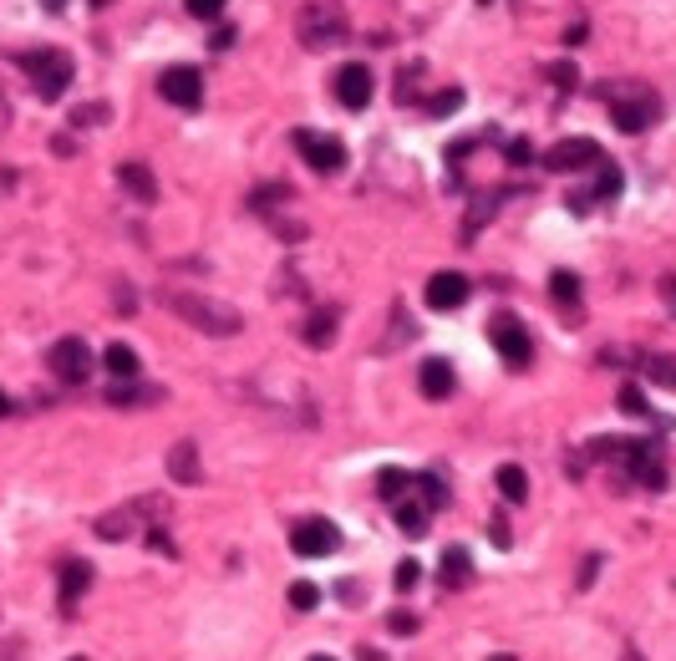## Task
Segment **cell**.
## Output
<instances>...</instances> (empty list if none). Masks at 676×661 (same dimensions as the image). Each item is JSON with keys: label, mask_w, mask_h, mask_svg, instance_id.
Listing matches in <instances>:
<instances>
[{"label": "cell", "mask_w": 676, "mask_h": 661, "mask_svg": "<svg viewBox=\"0 0 676 661\" xmlns=\"http://www.w3.org/2000/svg\"><path fill=\"white\" fill-rule=\"evenodd\" d=\"M647 377L662 387H676V356H647Z\"/></svg>", "instance_id": "29"}, {"label": "cell", "mask_w": 676, "mask_h": 661, "mask_svg": "<svg viewBox=\"0 0 676 661\" xmlns=\"http://www.w3.org/2000/svg\"><path fill=\"white\" fill-rule=\"evenodd\" d=\"M103 118H107V107H103V103L76 107V113H72V122H76V128H92V122H103Z\"/></svg>", "instance_id": "37"}, {"label": "cell", "mask_w": 676, "mask_h": 661, "mask_svg": "<svg viewBox=\"0 0 676 661\" xmlns=\"http://www.w3.org/2000/svg\"><path fill=\"white\" fill-rule=\"evenodd\" d=\"M610 107V122L620 132H651L662 122V97L647 87V82H601L595 87Z\"/></svg>", "instance_id": "2"}, {"label": "cell", "mask_w": 676, "mask_h": 661, "mask_svg": "<svg viewBox=\"0 0 676 661\" xmlns=\"http://www.w3.org/2000/svg\"><path fill=\"white\" fill-rule=\"evenodd\" d=\"M229 46H235V26H229V31H214V36H209V51H229Z\"/></svg>", "instance_id": "39"}, {"label": "cell", "mask_w": 676, "mask_h": 661, "mask_svg": "<svg viewBox=\"0 0 676 661\" xmlns=\"http://www.w3.org/2000/svg\"><path fill=\"white\" fill-rule=\"evenodd\" d=\"M620 412H626V417H651V408H647V397L636 392L631 382L620 387Z\"/></svg>", "instance_id": "32"}, {"label": "cell", "mask_w": 676, "mask_h": 661, "mask_svg": "<svg viewBox=\"0 0 676 661\" xmlns=\"http://www.w3.org/2000/svg\"><path fill=\"white\" fill-rule=\"evenodd\" d=\"M387 626H392L398 636H417V626H423V621L412 616V611H398V616H387Z\"/></svg>", "instance_id": "35"}, {"label": "cell", "mask_w": 676, "mask_h": 661, "mask_svg": "<svg viewBox=\"0 0 676 661\" xmlns=\"http://www.w3.org/2000/svg\"><path fill=\"white\" fill-rule=\"evenodd\" d=\"M5 412H11V402H5V392H0V417H5Z\"/></svg>", "instance_id": "43"}, {"label": "cell", "mask_w": 676, "mask_h": 661, "mask_svg": "<svg viewBox=\"0 0 676 661\" xmlns=\"http://www.w3.org/2000/svg\"><path fill=\"white\" fill-rule=\"evenodd\" d=\"M412 484L423 488V504H427V509H448V488H442V479L423 473V479H412Z\"/></svg>", "instance_id": "28"}, {"label": "cell", "mask_w": 676, "mask_h": 661, "mask_svg": "<svg viewBox=\"0 0 676 661\" xmlns=\"http://www.w3.org/2000/svg\"><path fill=\"white\" fill-rule=\"evenodd\" d=\"M417 387H423V397H453V387H458L453 362H442V356L423 362V371H417Z\"/></svg>", "instance_id": "17"}, {"label": "cell", "mask_w": 676, "mask_h": 661, "mask_svg": "<svg viewBox=\"0 0 676 661\" xmlns=\"http://www.w3.org/2000/svg\"><path fill=\"white\" fill-rule=\"evenodd\" d=\"M290 550L300 559H325L341 550V529L331 524V519H300V524L290 529Z\"/></svg>", "instance_id": "9"}, {"label": "cell", "mask_w": 676, "mask_h": 661, "mask_svg": "<svg viewBox=\"0 0 676 661\" xmlns=\"http://www.w3.org/2000/svg\"><path fill=\"white\" fill-rule=\"evenodd\" d=\"M189 5V15H199V21H214V15L224 11V0H183Z\"/></svg>", "instance_id": "36"}, {"label": "cell", "mask_w": 676, "mask_h": 661, "mask_svg": "<svg viewBox=\"0 0 676 661\" xmlns=\"http://www.w3.org/2000/svg\"><path fill=\"white\" fill-rule=\"evenodd\" d=\"M488 341H494V352H499L509 367H530V362H534L530 326L519 321V316H509V310H499V316L488 321Z\"/></svg>", "instance_id": "6"}, {"label": "cell", "mask_w": 676, "mask_h": 661, "mask_svg": "<svg viewBox=\"0 0 676 661\" xmlns=\"http://www.w3.org/2000/svg\"><path fill=\"white\" fill-rule=\"evenodd\" d=\"M310 661H336V657H310Z\"/></svg>", "instance_id": "44"}, {"label": "cell", "mask_w": 676, "mask_h": 661, "mask_svg": "<svg viewBox=\"0 0 676 661\" xmlns=\"http://www.w3.org/2000/svg\"><path fill=\"white\" fill-rule=\"evenodd\" d=\"M371 92H377V82H371V67L352 61V67H341V72H336V103L341 107L361 113V107L371 103Z\"/></svg>", "instance_id": "13"}, {"label": "cell", "mask_w": 676, "mask_h": 661, "mask_svg": "<svg viewBox=\"0 0 676 661\" xmlns=\"http://www.w3.org/2000/svg\"><path fill=\"white\" fill-rule=\"evenodd\" d=\"M469 575H473V555L463 550V544H448V550H442V586L463 590L469 586Z\"/></svg>", "instance_id": "21"}, {"label": "cell", "mask_w": 676, "mask_h": 661, "mask_svg": "<svg viewBox=\"0 0 676 661\" xmlns=\"http://www.w3.org/2000/svg\"><path fill=\"white\" fill-rule=\"evenodd\" d=\"M590 458H601V463H616L626 484L666 488L662 448H656L651 438H601V442H590Z\"/></svg>", "instance_id": "1"}, {"label": "cell", "mask_w": 676, "mask_h": 661, "mask_svg": "<svg viewBox=\"0 0 676 661\" xmlns=\"http://www.w3.org/2000/svg\"><path fill=\"white\" fill-rule=\"evenodd\" d=\"M118 184L133 193L138 204H153V199H158V178H153V168H147V163H138V158L118 163Z\"/></svg>", "instance_id": "16"}, {"label": "cell", "mask_w": 676, "mask_h": 661, "mask_svg": "<svg viewBox=\"0 0 676 661\" xmlns=\"http://www.w3.org/2000/svg\"><path fill=\"white\" fill-rule=\"evenodd\" d=\"M290 605H295V611H316V605H321V586L295 580V586H290Z\"/></svg>", "instance_id": "30"}, {"label": "cell", "mask_w": 676, "mask_h": 661, "mask_svg": "<svg viewBox=\"0 0 676 661\" xmlns=\"http://www.w3.org/2000/svg\"><path fill=\"white\" fill-rule=\"evenodd\" d=\"M158 504H163V499H153V504H147V499H138V504H128V509H118V515H103V519H97V534H103L107 544L128 540V534H133V524H138V519H143L147 509H158Z\"/></svg>", "instance_id": "15"}, {"label": "cell", "mask_w": 676, "mask_h": 661, "mask_svg": "<svg viewBox=\"0 0 676 661\" xmlns=\"http://www.w3.org/2000/svg\"><path fill=\"white\" fill-rule=\"evenodd\" d=\"M138 402H163V387H107V408H138Z\"/></svg>", "instance_id": "25"}, {"label": "cell", "mask_w": 676, "mask_h": 661, "mask_svg": "<svg viewBox=\"0 0 676 661\" xmlns=\"http://www.w3.org/2000/svg\"><path fill=\"white\" fill-rule=\"evenodd\" d=\"M15 67L36 82V92H41L46 103H57V97H67V87H72V57L67 51H51V46H36V51H15Z\"/></svg>", "instance_id": "4"}, {"label": "cell", "mask_w": 676, "mask_h": 661, "mask_svg": "<svg viewBox=\"0 0 676 661\" xmlns=\"http://www.w3.org/2000/svg\"><path fill=\"white\" fill-rule=\"evenodd\" d=\"M147 550H158V555H168V559L178 555L174 534H168V529H163V524H147Z\"/></svg>", "instance_id": "33"}, {"label": "cell", "mask_w": 676, "mask_h": 661, "mask_svg": "<svg viewBox=\"0 0 676 661\" xmlns=\"http://www.w3.org/2000/svg\"><path fill=\"white\" fill-rule=\"evenodd\" d=\"M530 158V143H524V138H514V143H509V163H524Z\"/></svg>", "instance_id": "40"}, {"label": "cell", "mask_w": 676, "mask_h": 661, "mask_svg": "<svg viewBox=\"0 0 676 661\" xmlns=\"http://www.w3.org/2000/svg\"><path fill=\"white\" fill-rule=\"evenodd\" d=\"M417 580H423V565H417V559H402L398 565V590H412Z\"/></svg>", "instance_id": "34"}, {"label": "cell", "mask_w": 676, "mask_h": 661, "mask_svg": "<svg viewBox=\"0 0 676 661\" xmlns=\"http://www.w3.org/2000/svg\"><path fill=\"white\" fill-rule=\"evenodd\" d=\"M549 295H555L565 310H574L580 306V275H574V270H555V275H549Z\"/></svg>", "instance_id": "26"}, {"label": "cell", "mask_w": 676, "mask_h": 661, "mask_svg": "<svg viewBox=\"0 0 676 661\" xmlns=\"http://www.w3.org/2000/svg\"><path fill=\"white\" fill-rule=\"evenodd\" d=\"M392 509H398V529H402V534H407V540H423L427 524H432V509H427V504H412L407 494H402Z\"/></svg>", "instance_id": "22"}, {"label": "cell", "mask_w": 676, "mask_h": 661, "mask_svg": "<svg viewBox=\"0 0 676 661\" xmlns=\"http://www.w3.org/2000/svg\"><path fill=\"white\" fill-rule=\"evenodd\" d=\"M549 82H555L559 92H574V67H570V61H565V67H555V72H549Z\"/></svg>", "instance_id": "38"}, {"label": "cell", "mask_w": 676, "mask_h": 661, "mask_svg": "<svg viewBox=\"0 0 676 661\" xmlns=\"http://www.w3.org/2000/svg\"><path fill=\"white\" fill-rule=\"evenodd\" d=\"M469 291H473L469 275H458V270H438V275L423 285V300L432 310H458L463 300H469Z\"/></svg>", "instance_id": "12"}, {"label": "cell", "mask_w": 676, "mask_h": 661, "mask_svg": "<svg viewBox=\"0 0 676 661\" xmlns=\"http://www.w3.org/2000/svg\"><path fill=\"white\" fill-rule=\"evenodd\" d=\"M76 661H82V657H76Z\"/></svg>", "instance_id": "46"}, {"label": "cell", "mask_w": 676, "mask_h": 661, "mask_svg": "<svg viewBox=\"0 0 676 661\" xmlns=\"http://www.w3.org/2000/svg\"><path fill=\"white\" fill-rule=\"evenodd\" d=\"M488 529H494V544H499V550H509V524H503V519H494Z\"/></svg>", "instance_id": "41"}, {"label": "cell", "mask_w": 676, "mask_h": 661, "mask_svg": "<svg viewBox=\"0 0 676 661\" xmlns=\"http://www.w3.org/2000/svg\"><path fill=\"white\" fill-rule=\"evenodd\" d=\"M158 97L174 107H199L204 103V72L199 67H168L158 76Z\"/></svg>", "instance_id": "11"}, {"label": "cell", "mask_w": 676, "mask_h": 661, "mask_svg": "<svg viewBox=\"0 0 676 661\" xmlns=\"http://www.w3.org/2000/svg\"><path fill=\"white\" fill-rule=\"evenodd\" d=\"M103 367H107V377H118V382H138L143 362H138V352L128 346V341H112V346L103 352Z\"/></svg>", "instance_id": "19"}, {"label": "cell", "mask_w": 676, "mask_h": 661, "mask_svg": "<svg viewBox=\"0 0 676 661\" xmlns=\"http://www.w3.org/2000/svg\"><path fill=\"white\" fill-rule=\"evenodd\" d=\"M46 367H51V377L67 387H82L92 377V346L82 337H61L51 352H46Z\"/></svg>", "instance_id": "7"}, {"label": "cell", "mask_w": 676, "mask_h": 661, "mask_svg": "<svg viewBox=\"0 0 676 661\" xmlns=\"http://www.w3.org/2000/svg\"><path fill=\"white\" fill-rule=\"evenodd\" d=\"M407 484H412V473H407V469H382V473H377V488H382V499H387V504H398L402 494H407Z\"/></svg>", "instance_id": "27"}, {"label": "cell", "mask_w": 676, "mask_h": 661, "mask_svg": "<svg viewBox=\"0 0 676 661\" xmlns=\"http://www.w3.org/2000/svg\"><path fill=\"white\" fill-rule=\"evenodd\" d=\"M295 36H300V46H310V51H325V46L346 42V15H341V5H331V0H310L306 11H300V21H295Z\"/></svg>", "instance_id": "5"}, {"label": "cell", "mask_w": 676, "mask_h": 661, "mask_svg": "<svg viewBox=\"0 0 676 661\" xmlns=\"http://www.w3.org/2000/svg\"><path fill=\"white\" fill-rule=\"evenodd\" d=\"M605 158V147L595 143V138H559L549 153H544V168L549 174H580V168H601Z\"/></svg>", "instance_id": "8"}, {"label": "cell", "mask_w": 676, "mask_h": 661, "mask_svg": "<svg viewBox=\"0 0 676 661\" xmlns=\"http://www.w3.org/2000/svg\"><path fill=\"white\" fill-rule=\"evenodd\" d=\"M57 586H61V616H72L76 601L92 590V565H87V559H67V565H61V575H57Z\"/></svg>", "instance_id": "14"}, {"label": "cell", "mask_w": 676, "mask_h": 661, "mask_svg": "<svg viewBox=\"0 0 676 661\" xmlns=\"http://www.w3.org/2000/svg\"><path fill=\"white\" fill-rule=\"evenodd\" d=\"M163 306L174 310L178 321L199 326L204 337H239V326H245V316H239L235 306L209 300V295H199V291H163Z\"/></svg>", "instance_id": "3"}, {"label": "cell", "mask_w": 676, "mask_h": 661, "mask_svg": "<svg viewBox=\"0 0 676 661\" xmlns=\"http://www.w3.org/2000/svg\"><path fill=\"white\" fill-rule=\"evenodd\" d=\"M494 661H514V657H494Z\"/></svg>", "instance_id": "45"}, {"label": "cell", "mask_w": 676, "mask_h": 661, "mask_svg": "<svg viewBox=\"0 0 676 661\" xmlns=\"http://www.w3.org/2000/svg\"><path fill=\"white\" fill-rule=\"evenodd\" d=\"M295 153H300L316 174H341V163H346V147H341V138H331V132H295Z\"/></svg>", "instance_id": "10"}, {"label": "cell", "mask_w": 676, "mask_h": 661, "mask_svg": "<svg viewBox=\"0 0 676 661\" xmlns=\"http://www.w3.org/2000/svg\"><path fill=\"white\" fill-rule=\"evenodd\" d=\"M494 484H499V494L509 504H524V499H530V473L519 469V463H503V469L494 473Z\"/></svg>", "instance_id": "24"}, {"label": "cell", "mask_w": 676, "mask_h": 661, "mask_svg": "<svg viewBox=\"0 0 676 661\" xmlns=\"http://www.w3.org/2000/svg\"><path fill=\"white\" fill-rule=\"evenodd\" d=\"M300 337H306V346L325 352V346L336 341V310H316V316H306V326H300Z\"/></svg>", "instance_id": "23"}, {"label": "cell", "mask_w": 676, "mask_h": 661, "mask_svg": "<svg viewBox=\"0 0 676 661\" xmlns=\"http://www.w3.org/2000/svg\"><path fill=\"white\" fill-rule=\"evenodd\" d=\"M199 448H193V442H174V448H168V479H174V484H199Z\"/></svg>", "instance_id": "20"}, {"label": "cell", "mask_w": 676, "mask_h": 661, "mask_svg": "<svg viewBox=\"0 0 676 661\" xmlns=\"http://www.w3.org/2000/svg\"><path fill=\"white\" fill-rule=\"evenodd\" d=\"M616 193H620V174H616V163H601V184H595V189H590V193H570L565 204H570L574 214H585L590 204H605V199H616Z\"/></svg>", "instance_id": "18"}, {"label": "cell", "mask_w": 676, "mask_h": 661, "mask_svg": "<svg viewBox=\"0 0 676 661\" xmlns=\"http://www.w3.org/2000/svg\"><path fill=\"white\" fill-rule=\"evenodd\" d=\"M458 107H463V92H458V87H448V92H438V97L427 103V113H432V118H453Z\"/></svg>", "instance_id": "31"}, {"label": "cell", "mask_w": 676, "mask_h": 661, "mask_svg": "<svg viewBox=\"0 0 676 661\" xmlns=\"http://www.w3.org/2000/svg\"><path fill=\"white\" fill-rule=\"evenodd\" d=\"M662 300L676 310V280H662Z\"/></svg>", "instance_id": "42"}]
</instances>
